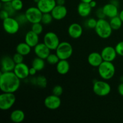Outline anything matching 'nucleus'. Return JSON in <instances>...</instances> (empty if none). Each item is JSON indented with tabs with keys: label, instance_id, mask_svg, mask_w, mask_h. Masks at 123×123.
I'll return each mask as SVG.
<instances>
[{
	"label": "nucleus",
	"instance_id": "obj_15",
	"mask_svg": "<svg viewBox=\"0 0 123 123\" xmlns=\"http://www.w3.org/2000/svg\"><path fill=\"white\" fill-rule=\"evenodd\" d=\"M67 32L71 38L78 39L82 36L83 28L78 23H72L68 26Z\"/></svg>",
	"mask_w": 123,
	"mask_h": 123
},
{
	"label": "nucleus",
	"instance_id": "obj_38",
	"mask_svg": "<svg viewBox=\"0 0 123 123\" xmlns=\"http://www.w3.org/2000/svg\"><path fill=\"white\" fill-rule=\"evenodd\" d=\"M96 16H97V18H98V19H105L106 18V16L105 14H104V13H103V9H102V8H98V9L97 10V11H96Z\"/></svg>",
	"mask_w": 123,
	"mask_h": 123
},
{
	"label": "nucleus",
	"instance_id": "obj_14",
	"mask_svg": "<svg viewBox=\"0 0 123 123\" xmlns=\"http://www.w3.org/2000/svg\"><path fill=\"white\" fill-rule=\"evenodd\" d=\"M16 63L13 58L8 55H4L1 61V72H13L15 67Z\"/></svg>",
	"mask_w": 123,
	"mask_h": 123
},
{
	"label": "nucleus",
	"instance_id": "obj_32",
	"mask_svg": "<svg viewBox=\"0 0 123 123\" xmlns=\"http://www.w3.org/2000/svg\"><path fill=\"white\" fill-rule=\"evenodd\" d=\"M2 9L7 11L9 13L10 16H13L16 12V11L14 10V9L12 7V5L11 4V2H5V3H3Z\"/></svg>",
	"mask_w": 123,
	"mask_h": 123
},
{
	"label": "nucleus",
	"instance_id": "obj_42",
	"mask_svg": "<svg viewBox=\"0 0 123 123\" xmlns=\"http://www.w3.org/2000/svg\"><path fill=\"white\" fill-rule=\"evenodd\" d=\"M89 4H90V6H91L92 8H95V7L97 6V2H96V1H94V0H92V1H91V2H90Z\"/></svg>",
	"mask_w": 123,
	"mask_h": 123
},
{
	"label": "nucleus",
	"instance_id": "obj_16",
	"mask_svg": "<svg viewBox=\"0 0 123 123\" xmlns=\"http://www.w3.org/2000/svg\"><path fill=\"white\" fill-rule=\"evenodd\" d=\"M34 52L36 56L44 60H46L50 54V50L43 42L37 44L34 48Z\"/></svg>",
	"mask_w": 123,
	"mask_h": 123
},
{
	"label": "nucleus",
	"instance_id": "obj_36",
	"mask_svg": "<svg viewBox=\"0 0 123 123\" xmlns=\"http://www.w3.org/2000/svg\"><path fill=\"white\" fill-rule=\"evenodd\" d=\"M115 49L118 55L123 56V41L118 42L115 46Z\"/></svg>",
	"mask_w": 123,
	"mask_h": 123
},
{
	"label": "nucleus",
	"instance_id": "obj_34",
	"mask_svg": "<svg viewBox=\"0 0 123 123\" xmlns=\"http://www.w3.org/2000/svg\"><path fill=\"white\" fill-rule=\"evenodd\" d=\"M52 94L58 96H61L63 93V88L60 85H56L54 86L52 90Z\"/></svg>",
	"mask_w": 123,
	"mask_h": 123
},
{
	"label": "nucleus",
	"instance_id": "obj_10",
	"mask_svg": "<svg viewBox=\"0 0 123 123\" xmlns=\"http://www.w3.org/2000/svg\"><path fill=\"white\" fill-rule=\"evenodd\" d=\"M44 106L49 110H56L61 106V100L60 96L52 94L44 98Z\"/></svg>",
	"mask_w": 123,
	"mask_h": 123
},
{
	"label": "nucleus",
	"instance_id": "obj_20",
	"mask_svg": "<svg viewBox=\"0 0 123 123\" xmlns=\"http://www.w3.org/2000/svg\"><path fill=\"white\" fill-rule=\"evenodd\" d=\"M25 42L31 48H34L39 43V35L35 33L32 30L28 31L25 36Z\"/></svg>",
	"mask_w": 123,
	"mask_h": 123
},
{
	"label": "nucleus",
	"instance_id": "obj_11",
	"mask_svg": "<svg viewBox=\"0 0 123 123\" xmlns=\"http://www.w3.org/2000/svg\"><path fill=\"white\" fill-rule=\"evenodd\" d=\"M29 70L30 68L24 62H22L16 64L13 72L20 80H24L30 76Z\"/></svg>",
	"mask_w": 123,
	"mask_h": 123
},
{
	"label": "nucleus",
	"instance_id": "obj_18",
	"mask_svg": "<svg viewBox=\"0 0 123 123\" xmlns=\"http://www.w3.org/2000/svg\"><path fill=\"white\" fill-rule=\"evenodd\" d=\"M102 9H103V13L105 14L106 17H108L110 19L118 16L119 13H120L118 10V7L111 3V2L105 5L102 7Z\"/></svg>",
	"mask_w": 123,
	"mask_h": 123
},
{
	"label": "nucleus",
	"instance_id": "obj_25",
	"mask_svg": "<svg viewBox=\"0 0 123 123\" xmlns=\"http://www.w3.org/2000/svg\"><path fill=\"white\" fill-rule=\"evenodd\" d=\"M31 82L33 85H37L38 87L44 88L48 85V80L44 76H38L36 78H33L31 79Z\"/></svg>",
	"mask_w": 123,
	"mask_h": 123
},
{
	"label": "nucleus",
	"instance_id": "obj_30",
	"mask_svg": "<svg viewBox=\"0 0 123 123\" xmlns=\"http://www.w3.org/2000/svg\"><path fill=\"white\" fill-rule=\"evenodd\" d=\"M31 30L38 35H40L43 31V24L42 22H38L32 24Z\"/></svg>",
	"mask_w": 123,
	"mask_h": 123
},
{
	"label": "nucleus",
	"instance_id": "obj_46",
	"mask_svg": "<svg viewBox=\"0 0 123 123\" xmlns=\"http://www.w3.org/2000/svg\"><path fill=\"white\" fill-rule=\"evenodd\" d=\"M2 3H5V2H11L13 0H0Z\"/></svg>",
	"mask_w": 123,
	"mask_h": 123
},
{
	"label": "nucleus",
	"instance_id": "obj_45",
	"mask_svg": "<svg viewBox=\"0 0 123 123\" xmlns=\"http://www.w3.org/2000/svg\"><path fill=\"white\" fill-rule=\"evenodd\" d=\"M118 16H119V17L121 18V20H122L123 22V9L121 11V12H120V13H119V15Z\"/></svg>",
	"mask_w": 123,
	"mask_h": 123
},
{
	"label": "nucleus",
	"instance_id": "obj_26",
	"mask_svg": "<svg viewBox=\"0 0 123 123\" xmlns=\"http://www.w3.org/2000/svg\"><path fill=\"white\" fill-rule=\"evenodd\" d=\"M32 67L36 68L37 70V72H40V71L43 70L44 68L46 66L45 60L41 58L37 57L35 58L32 61V64H31Z\"/></svg>",
	"mask_w": 123,
	"mask_h": 123
},
{
	"label": "nucleus",
	"instance_id": "obj_29",
	"mask_svg": "<svg viewBox=\"0 0 123 123\" xmlns=\"http://www.w3.org/2000/svg\"><path fill=\"white\" fill-rule=\"evenodd\" d=\"M54 19L53 18L52 15L51 13H43L41 22L43 25H49V24H50L52 22Z\"/></svg>",
	"mask_w": 123,
	"mask_h": 123
},
{
	"label": "nucleus",
	"instance_id": "obj_33",
	"mask_svg": "<svg viewBox=\"0 0 123 123\" xmlns=\"http://www.w3.org/2000/svg\"><path fill=\"white\" fill-rule=\"evenodd\" d=\"M97 23V19L93 18H91L87 19V20L85 22V25L89 29H95Z\"/></svg>",
	"mask_w": 123,
	"mask_h": 123
},
{
	"label": "nucleus",
	"instance_id": "obj_4",
	"mask_svg": "<svg viewBox=\"0 0 123 123\" xmlns=\"http://www.w3.org/2000/svg\"><path fill=\"white\" fill-rule=\"evenodd\" d=\"M92 90L96 96L105 97L108 96L111 92V86L105 80H96L93 84Z\"/></svg>",
	"mask_w": 123,
	"mask_h": 123
},
{
	"label": "nucleus",
	"instance_id": "obj_37",
	"mask_svg": "<svg viewBox=\"0 0 123 123\" xmlns=\"http://www.w3.org/2000/svg\"><path fill=\"white\" fill-rule=\"evenodd\" d=\"M16 19H17V20H18V22L20 24V25L25 24L26 22H28L25 13H24V14H19V15H18V16L16 18Z\"/></svg>",
	"mask_w": 123,
	"mask_h": 123
},
{
	"label": "nucleus",
	"instance_id": "obj_19",
	"mask_svg": "<svg viewBox=\"0 0 123 123\" xmlns=\"http://www.w3.org/2000/svg\"><path fill=\"white\" fill-rule=\"evenodd\" d=\"M88 62L93 67H98L103 61L100 53L93 52L89 54L88 56Z\"/></svg>",
	"mask_w": 123,
	"mask_h": 123
},
{
	"label": "nucleus",
	"instance_id": "obj_35",
	"mask_svg": "<svg viewBox=\"0 0 123 123\" xmlns=\"http://www.w3.org/2000/svg\"><path fill=\"white\" fill-rule=\"evenodd\" d=\"M13 60H14V62L16 63V64H20L22 62H24V55H21V54H19V53L16 52L15 54L13 55V56H12Z\"/></svg>",
	"mask_w": 123,
	"mask_h": 123
},
{
	"label": "nucleus",
	"instance_id": "obj_27",
	"mask_svg": "<svg viewBox=\"0 0 123 123\" xmlns=\"http://www.w3.org/2000/svg\"><path fill=\"white\" fill-rule=\"evenodd\" d=\"M109 23L113 30H118L122 26L123 22L119 16H117L111 18Z\"/></svg>",
	"mask_w": 123,
	"mask_h": 123
},
{
	"label": "nucleus",
	"instance_id": "obj_41",
	"mask_svg": "<svg viewBox=\"0 0 123 123\" xmlns=\"http://www.w3.org/2000/svg\"><path fill=\"white\" fill-rule=\"evenodd\" d=\"M37 70L35 68H34L33 67H31L30 68V70H29V73H30V76H34V75H36V73H37Z\"/></svg>",
	"mask_w": 123,
	"mask_h": 123
},
{
	"label": "nucleus",
	"instance_id": "obj_44",
	"mask_svg": "<svg viewBox=\"0 0 123 123\" xmlns=\"http://www.w3.org/2000/svg\"><path fill=\"white\" fill-rule=\"evenodd\" d=\"M110 2L111 3L115 5V6H117V7L119 6V1H118V0H111Z\"/></svg>",
	"mask_w": 123,
	"mask_h": 123
},
{
	"label": "nucleus",
	"instance_id": "obj_28",
	"mask_svg": "<svg viewBox=\"0 0 123 123\" xmlns=\"http://www.w3.org/2000/svg\"><path fill=\"white\" fill-rule=\"evenodd\" d=\"M60 60V59L59 58V57L58 56V55H56V53L55 54H51L50 53L49 55V56L47 57V58L46 59V61L48 62L49 64L50 65H55L56 66V64L59 62V61Z\"/></svg>",
	"mask_w": 123,
	"mask_h": 123
},
{
	"label": "nucleus",
	"instance_id": "obj_3",
	"mask_svg": "<svg viewBox=\"0 0 123 123\" xmlns=\"http://www.w3.org/2000/svg\"><path fill=\"white\" fill-rule=\"evenodd\" d=\"M98 73L103 80H108L111 79L115 74V67L113 62L103 61L97 67Z\"/></svg>",
	"mask_w": 123,
	"mask_h": 123
},
{
	"label": "nucleus",
	"instance_id": "obj_13",
	"mask_svg": "<svg viewBox=\"0 0 123 123\" xmlns=\"http://www.w3.org/2000/svg\"><path fill=\"white\" fill-rule=\"evenodd\" d=\"M56 6V0H39L37 3V7L43 13H51Z\"/></svg>",
	"mask_w": 123,
	"mask_h": 123
},
{
	"label": "nucleus",
	"instance_id": "obj_17",
	"mask_svg": "<svg viewBox=\"0 0 123 123\" xmlns=\"http://www.w3.org/2000/svg\"><path fill=\"white\" fill-rule=\"evenodd\" d=\"M51 14L55 20H61L67 15V8L64 5H58L54 7Z\"/></svg>",
	"mask_w": 123,
	"mask_h": 123
},
{
	"label": "nucleus",
	"instance_id": "obj_48",
	"mask_svg": "<svg viewBox=\"0 0 123 123\" xmlns=\"http://www.w3.org/2000/svg\"><path fill=\"white\" fill-rule=\"evenodd\" d=\"M34 2H36V4H37V2H38V1H39V0H34Z\"/></svg>",
	"mask_w": 123,
	"mask_h": 123
},
{
	"label": "nucleus",
	"instance_id": "obj_43",
	"mask_svg": "<svg viewBox=\"0 0 123 123\" xmlns=\"http://www.w3.org/2000/svg\"><path fill=\"white\" fill-rule=\"evenodd\" d=\"M56 2L58 5H64L66 0H56Z\"/></svg>",
	"mask_w": 123,
	"mask_h": 123
},
{
	"label": "nucleus",
	"instance_id": "obj_40",
	"mask_svg": "<svg viewBox=\"0 0 123 123\" xmlns=\"http://www.w3.org/2000/svg\"><path fill=\"white\" fill-rule=\"evenodd\" d=\"M117 90L119 94L123 97V82H121V84H119Z\"/></svg>",
	"mask_w": 123,
	"mask_h": 123
},
{
	"label": "nucleus",
	"instance_id": "obj_39",
	"mask_svg": "<svg viewBox=\"0 0 123 123\" xmlns=\"http://www.w3.org/2000/svg\"><path fill=\"white\" fill-rule=\"evenodd\" d=\"M10 16L9 13H8L7 11L5 10L4 9L1 10V12H0V18H1V19H2V20L7 19V18H8V17Z\"/></svg>",
	"mask_w": 123,
	"mask_h": 123
},
{
	"label": "nucleus",
	"instance_id": "obj_2",
	"mask_svg": "<svg viewBox=\"0 0 123 123\" xmlns=\"http://www.w3.org/2000/svg\"><path fill=\"white\" fill-rule=\"evenodd\" d=\"M94 30L97 36L103 39L109 38L111 36L113 31L109 21H108L105 19H98Z\"/></svg>",
	"mask_w": 123,
	"mask_h": 123
},
{
	"label": "nucleus",
	"instance_id": "obj_21",
	"mask_svg": "<svg viewBox=\"0 0 123 123\" xmlns=\"http://www.w3.org/2000/svg\"><path fill=\"white\" fill-rule=\"evenodd\" d=\"M78 14L82 18H87L92 12V8L89 3L80 2L77 7Z\"/></svg>",
	"mask_w": 123,
	"mask_h": 123
},
{
	"label": "nucleus",
	"instance_id": "obj_9",
	"mask_svg": "<svg viewBox=\"0 0 123 123\" xmlns=\"http://www.w3.org/2000/svg\"><path fill=\"white\" fill-rule=\"evenodd\" d=\"M43 43L50 50H55L60 43L58 36L52 31H49L43 37Z\"/></svg>",
	"mask_w": 123,
	"mask_h": 123
},
{
	"label": "nucleus",
	"instance_id": "obj_1",
	"mask_svg": "<svg viewBox=\"0 0 123 123\" xmlns=\"http://www.w3.org/2000/svg\"><path fill=\"white\" fill-rule=\"evenodd\" d=\"M20 79L14 72H1L0 74V89L2 92L14 93L19 89Z\"/></svg>",
	"mask_w": 123,
	"mask_h": 123
},
{
	"label": "nucleus",
	"instance_id": "obj_47",
	"mask_svg": "<svg viewBox=\"0 0 123 123\" xmlns=\"http://www.w3.org/2000/svg\"><path fill=\"white\" fill-rule=\"evenodd\" d=\"M92 0H80V2H85V3H90Z\"/></svg>",
	"mask_w": 123,
	"mask_h": 123
},
{
	"label": "nucleus",
	"instance_id": "obj_24",
	"mask_svg": "<svg viewBox=\"0 0 123 123\" xmlns=\"http://www.w3.org/2000/svg\"><path fill=\"white\" fill-rule=\"evenodd\" d=\"M32 48L26 42H21L16 46V52L25 56H27L31 52Z\"/></svg>",
	"mask_w": 123,
	"mask_h": 123
},
{
	"label": "nucleus",
	"instance_id": "obj_6",
	"mask_svg": "<svg viewBox=\"0 0 123 123\" xmlns=\"http://www.w3.org/2000/svg\"><path fill=\"white\" fill-rule=\"evenodd\" d=\"M16 97L14 93L2 92L0 95V109L6 111L9 110L15 104Z\"/></svg>",
	"mask_w": 123,
	"mask_h": 123
},
{
	"label": "nucleus",
	"instance_id": "obj_31",
	"mask_svg": "<svg viewBox=\"0 0 123 123\" xmlns=\"http://www.w3.org/2000/svg\"><path fill=\"white\" fill-rule=\"evenodd\" d=\"M11 4L16 12L20 11L24 7V3L22 0H13L11 2Z\"/></svg>",
	"mask_w": 123,
	"mask_h": 123
},
{
	"label": "nucleus",
	"instance_id": "obj_23",
	"mask_svg": "<svg viewBox=\"0 0 123 123\" xmlns=\"http://www.w3.org/2000/svg\"><path fill=\"white\" fill-rule=\"evenodd\" d=\"M10 118L14 123H21L25 118V112L21 109H15L11 112Z\"/></svg>",
	"mask_w": 123,
	"mask_h": 123
},
{
	"label": "nucleus",
	"instance_id": "obj_12",
	"mask_svg": "<svg viewBox=\"0 0 123 123\" xmlns=\"http://www.w3.org/2000/svg\"><path fill=\"white\" fill-rule=\"evenodd\" d=\"M103 61L113 62L116 59L118 54L117 53L115 47L107 46L105 47L100 52Z\"/></svg>",
	"mask_w": 123,
	"mask_h": 123
},
{
	"label": "nucleus",
	"instance_id": "obj_8",
	"mask_svg": "<svg viewBox=\"0 0 123 123\" xmlns=\"http://www.w3.org/2000/svg\"><path fill=\"white\" fill-rule=\"evenodd\" d=\"M25 14L28 22L31 24L41 22L43 13L37 7H30L26 10Z\"/></svg>",
	"mask_w": 123,
	"mask_h": 123
},
{
	"label": "nucleus",
	"instance_id": "obj_5",
	"mask_svg": "<svg viewBox=\"0 0 123 123\" xmlns=\"http://www.w3.org/2000/svg\"><path fill=\"white\" fill-rule=\"evenodd\" d=\"M55 53L60 60H67L72 56L73 48L72 44L68 42H60V44L55 50Z\"/></svg>",
	"mask_w": 123,
	"mask_h": 123
},
{
	"label": "nucleus",
	"instance_id": "obj_22",
	"mask_svg": "<svg viewBox=\"0 0 123 123\" xmlns=\"http://www.w3.org/2000/svg\"><path fill=\"white\" fill-rule=\"evenodd\" d=\"M70 68V63L67 60H60L56 65V70L58 73L64 75L68 73Z\"/></svg>",
	"mask_w": 123,
	"mask_h": 123
},
{
	"label": "nucleus",
	"instance_id": "obj_7",
	"mask_svg": "<svg viewBox=\"0 0 123 123\" xmlns=\"http://www.w3.org/2000/svg\"><path fill=\"white\" fill-rule=\"evenodd\" d=\"M20 24L16 18L12 16L8 17L2 20V27L6 33L10 35L16 34L20 29Z\"/></svg>",
	"mask_w": 123,
	"mask_h": 123
}]
</instances>
